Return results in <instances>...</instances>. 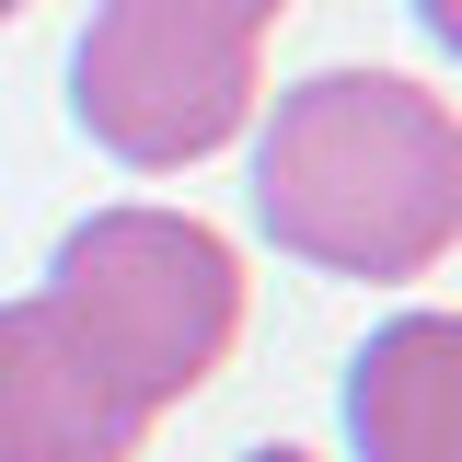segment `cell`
<instances>
[{
  "mask_svg": "<svg viewBox=\"0 0 462 462\" xmlns=\"http://www.w3.org/2000/svg\"><path fill=\"white\" fill-rule=\"evenodd\" d=\"M47 300L81 324V346L105 358L116 382L162 416V404H185L243 346L254 278H243L231 231H208L197 208H93L58 243Z\"/></svg>",
  "mask_w": 462,
  "mask_h": 462,
  "instance_id": "obj_2",
  "label": "cell"
},
{
  "mask_svg": "<svg viewBox=\"0 0 462 462\" xmlns=\"http://www.w3.org/2000/svg\"><path fill=\"white\" fill-rule=\"evenodd\" d=\"M243 462H312V451H289V439H266V451H243Z\"/></svg>",
  "mask_w": 462,
  "mask_h": 462,
  "instance_id": "obj_6",
  "label": "cell"
},
{
  "mask_svg": "<svg viewBox=\"0 0 462 462\" xmlns=\"http://www.w3.org/2000/svg\"><path fill=\"white\" fill-rule=\"evenodd\" d=\"M254 220L289 266L358 289L439 278L462 243V116L404 69H312L254 139Z\"/></svg>",
  "mask_w": 462,
  "mask_h": 462,
  "instance_id": "obj_1",
  "label": "cell"
},
{
  "mask_svg": "<svg viewBox=\"0 0 462 462\" xmlns=\"http://www.w3.org/2000/svg\"><path fill=\"white\" fill-rule=\"evenodd\" d=\"M151 428L162 416L81 346L47 289L0 300V462H139Z\"/></svg>",
  "mask_w": 462,
  "mask_h": 462,
  "instance_id": "obj_4",
  "label": "cell"
},
{
  "mask_svg": "<svg viewBox=\"0 0 462 462\" xmlns=\"http://www.w3.org/2000/svg\"><path fill=\"white\" fill-rule=\"evenodd\" d=\"M289 0H93L69 58L81 139L127 173H185L254 127V58Z\"/></svg>",
  "mask_w": 462,
  "mask_h": 462,
  "instance_id": "obj_3",
  "label": "cell"
},
{
  "mask_svg": "<svg viewBox=\"0 0 462 462\" xmlns=\"http://www.w3.org/2000/svg\"><path fill=\"white\" fill-rule=\"evenodd\" d=\"M12 12H23V0H0V23H12Z\"/></svg>",
  "mask_w": 462,
  "mask_h": 462,
  "instance_id": "obj_7",
  "label": "cell"
},
{
  "mask_svg": "<svg viewBox=\"0 0 462 462\" xmlns=\"http://www.w3.org/2000/svg\"><path fill=\"white\" fill-rule=\"evenodd\" d=\"M346 439L358 462H462V324L393 312L346 358Z\"/></svg>",
  "mask_w": 462,
  "mask_h": 462,
  "instance_id": "obj_5",
  "label": "cell"
}]
</instances>
